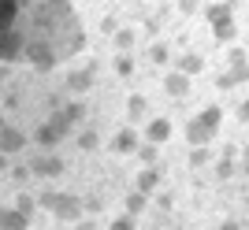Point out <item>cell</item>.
Instances as JSON below:
<instances>
[{
    "mask_svg": "<svg viewBox=\"0 0 249 230\" xmlns=\"http://www.w3.org/2000/svg\"><path fill=\"white\" fill-rule=\"evenodd\" d=\"M219 123H223V108L208 104L205 112H197L186 123V141H190V145H212L216 134H219Z\"/></svg>",
    "mask_w": 249,
    "mask_h": 230,
    "instance_id": "6da1fadb",
    "label": "cell"
},
{
    "mask_svg": "<svg viewBox=\"0 0 249 230\" xmlns=\"http://www.w3.org/2000/svg\"><path fill=\"white\" fill-rule=\"evenodd\" d=\"M37 204H41L45 212H52L56 219H63V223H74V219H82V200L74 197V193H60V189H45L41 197H37Z\"/></svg>",
    "mask_w": 249,
    "mask_h": 230,
    "instance_id": "7a4b0ae2",
    "label": "cell"
},
{
    "mask_svg": "<svg viewBox=\"0 0 249 230\" xmlns=\"http://www.w3.org/2000/svg\"><path fill=\"white\" fill-rule=\"evenodd\" d=\"M67 137H71V123H67V115H63V108H52V115L37 126V145L56 148L60 141H67Z\"/></svg>",
    "mask_w": 249,
    "mask_h": 230,
    "instance_id": "3957f363",
    "label": "cell"
},
{
    "mask_svg": "<svg viewBox=\"0 0 249 230\" xmlns=\"http://www.w3.org/2000/svg\"><path fill=\"white\" fill-rule=\"evenodd\" d=\"M97 82V63L93 60H86V67H71L67 71V89L71 93H89Z\"/></svg>",
    "mask_w": 249,
    "mask_h": 230,
    "instance_id": "277c9868",
    "label": "cell"
},
{
    "mask_svg": "<svg viewBox=\"0 0 249 230\" xmlns=\"http://www.w3.org/2000/svg\"><path fill=\"white\" fill-rule=\"evenodd\" d=\"M138 145H142V134H138L134 126H119V130L112 134V152L115 156H130Z\"/></svg>",
    "mask_w": 249,
    "mask_h": 230,
    "instance_id": "5b68a950",
    "label": "cell"
},
{
    "mask_svg": "<svg viewBox=\"0 0 249 230\" xmlns=\"http://www.w3.org/2000/svg\"><path fill=\"white\" fill-rule=\"evenodd\" d=\"M175 134V126H171V119H164V115H153V119H145V137L142 141H153V145H164L167 137Z\"/></svg>",
    "mask_w": 249,
    "mask_h": 230,
    "instance_id": "8992f818",
    "label": "cell"
},
{
    "mask_svg": "<svg viewBox=\"0 0 249 230\" xmlns=\"http://www.w3.org/2000/svg\"><path fill=\"white\" fill-rule=\"evenodd\" d=\"M190 82H194L190 74H182V71L171 67V71L164 74V93L171 97V100H182V97H190Z\"/></svg>",
    "mask_w": 249,
    "mask_h": 230,
    "instance_id": "52a82bcc",
    "label": "cell"
},
{
    "mask_svg": "<svg viewBox=\"0 0 249 230\" xmlns=\"http://www.w3.org/2000/svg\"><path fill=\"white\" fill-rule=\"evenodd\" d=\"M22 148H26V134L4 123L0 126V152H4V156H19Z\"/></svg>",
    "mask_w": 249,
    "mask_h": 230,
    "instance_id": "ba28073f",
    "label": "cell"
},
{
    "mask_svg": "<svg viewBox=\"0 0 249 230\" xmlns=\"http://www.w3.org/2000/svg\"><path fill=\"white\" fill-rule=\"evenodd\" d=\"M234 8H238V0H216V4H208V8H205V22H208V26L231 22V19H234Z\"/></svg>",
    "mask_w": 249,
    "mask_h": 230,
    "instance_id": "9c48e42d",
    "label": "cell"
},
{
    "mask_svg": "<svg viewBox=\"0 0 249 230\" xmlns=\"http://www.w3.org/2000/svg\"><path fill=\"white\" fill-rule=\"evenodd\" d=\"M30 171L37 178H60L63 175V160L60 156H34L30 160Z\"/></svg>",
    "mask_w": 249,
    "mask_h": 230,
    "instance_id": "30bf717a",
    "label": "cell"
},
{
    "mask_svg": "<svg viewBox=\"0 0 249 230\" xmlns=\"http://www.w3.org/2000/svg\"><path fill=\"white\" fill-rule=\"evenodd\" d=\"M246 82H249V63H238V67H231V71H223L216 78L219 89H238V85H246Z\"/></svg>",
    "mask_w": 249,
    "mask_h": 230,
    "instance_id": "8fae6325",
    "label": "cell"
},
{
    "mask_svg": "<svg viewBox=\"0 0 249 230\" xmlns=\"http://www.w3.org/2000/svg\"><path fill=\"white\" fill-rule=\"evenodd\" d=\"M0 230H30V215H22L15 204L0 208Z\"/></svg>",
    "mask_w": 249,
    "mask_h": 230,
    "instance_id": "7c38bea8",
    "label": "cell"
},
{
    "mask_svg": "<svg viewBox=\"0 0 249 230\" xmlns=\"http://www.w3.org/2000/svg\"><path fill=\"white\" fill-rule=\"evenodd\" d=\"M175 71L190 74V78H197V74L205 71V56H201V52H182V56H175Z\"/></svg>",
    "mask_w": 249,
    "mask_h": 230,
    "instance_id": "4fadbf2b",
    "label": "cell"
},
{
    "mask_svg": "<svg viewBox=\"0 0 249 230\" xmlns=\"http://www.w3.org/2000/svg\"><path fill=\"white\" fill-rule=\"evenodd\" d=\"M138 45V30H130V26H115V33H112V49L115 52H130Z\"/></svg>",
    "mask_w": 249,
    "mask_h": 230,
    "instance_id": "5bb4252c",
    "label": "cell"
},
{
    "mask_svg": "<svg viewBox=\"0 0 249 230\" xmlns=\"http://www.w3.org/2000/svg\"><path fill=\"white\" fill-rule=\"evenodd\" d=\"M156 186H160V171H156V167H142V175L134 178V189L149 197V193H153Z\"/></svg>",
    "mask_w": 249,
    "mask_h": 230,
    "instance_id": "9a60e30c",
    "label": "cell"
},
{
    "mask_svg": "<svg viewBox=\"0 0 249 230\" xmlns=\"http://www.w3.org/2000/svg\"><path fill=\"white\" fill-rule=\"evenodd\" d=\"M126 115H130V123L149 119V100H145L142 93H130V100H126Z\"/></svg>",
    "mask_w": 249,
    "mask_h": 230,
    "instance_id": "2e32d148",
    "label": "cell"
},
{
    "mask_svg": "<svg viewBox=\"0 0 249 230\" xmlns=\"http://www.w3.org/2000/svg\"><path fill=\"white\" fill-rule=\"evenodd\" d=\"M212 160H216V156H212V145H190V156H186V164H190L194 171H201L205 164H212Z\"/></svg>",
    "mask_w": 249,
    "mask_h": 230,
    "instance_id": "e0dca14e",
    "label": "cell"
},
{
    "mask_svg": "<svg viewBox=\"0 0 249 230\" xmlns=\"http://www.w3.org/2000/svg\"><path fill=\"white\" fill-rule=\"evenodd\" d=\"M238 152H234V148H227V152H223V156H216V178H223V182H227L231 175H234V167H238Z\"/></svg>",
    "mask_w": 249,
    "mask_h": 230,
    "instance_id": "ac0fdd59",
    "label": "cell"
},
{
    "mask_svg": "<svg viewBox=\"0 0 249 230\" xmlns=\"http://www.w3.org/2000/svg\"><path fill=\"white\" fill-rule=\"evenodd\" d=\"M212 37H216L219 45H231L234 37H238V22L231 19V22H219V26H212Z\"/></svg>",
    "mask_w": 249,
    "mask_h": 230,
    "instance_id": "d6986e66",
    "label": "cell"
},
{
    "mask_svg": "<svg viewBox=\"0 0 249 230\" xmlns=\"http://www.w3.org/2000/svg\"><path fill=\"white\" fill-rule=\"evenodd\" d=\"M149 63H156V67L171 63V49H167V41H153V45H149Z\"/></svg>",
    "mask_w": 249,
    "mask_h": 230,
    "instance_id": "ffe728a7",
    "label": "cell"
},
{
    "mask_svg": "<svg viewBox=\"0 0 249 230\" xmlns=\"http://www.w3.org/2000/svg\"><path fill=\"white\" fill-rule=\"evenodd\" d=\"M134 56L130 52H115V74H119V78H134Z\"/></svg>",
    "mask_w": 249,
    "mask_h": 230,
    "instance_id": "44dd1931",
    "label": "cell"
},
{
    "mask_svg": "<svg viewBox=\"0 0 249 230\" xmlns=\"http://www.w3.org/2000/svg\"><path fill=\"white\" fill-rule=\"evenodd\" d=\"M74 141H78V148H82V152H97V145H101V134H97L93 126H86V130L74 137Z\"/></svg>",
    "mask_w": 249,
    "mask_h": 230,
    "instance_id": "7402d4cb",
    "label": "cell"
},
{
    "mask_svg": "<svg viewBox=\"0 0 249 230\" xmlns=\"http://www.w3.org/2000/svg\"><path fill=\"white\" fill-rule=\"evenodd\" d=\"M15 208H19L22 215H30V219H34V212H37V197L26 193V189H19V193H15Z\"/></svg>",
    "mask_w": 249,
    "mask_h": 230,
    "instance_id": "603a6c76",
    "label": "cell"
},
{
    "mask_svg": "<svg viewBox=\"0 0 249 230\" xmlns=\"http://www.w3.org/2000/svg\"><path fill=\"white\" fill-rule=\"evenodd\" d=\"M138 160L145 164V167H156V156H160V145H153V141H142V145L134 148Z\"/></svg>",
    "mask_w": 249,
    "mask_h": 230,
    "instance_id": "cb8c5ba5",
    "label": "cell"
},
{
    "mask_svg": "<svg viewBox=\"0 0 249 230\" xmlns=\"http://www.w3.org/2000/svg\"><path fill=\"white\" fill-rule=\"evenodd\" d=\"M63 115H67V123H71V126H78L86 119V104H82V100H71V104H63Z\"/></svg>",
    "mask_w": 249,
    "mask_h": 230,
    "instance_id": "d4e9b609",
    "label": "cell"
},
{
    "mask_svg": "<svg viewBox=\"0 0 249 230\" xmlns=\"http://www.w3.org/2000/svg\"><path fill=\"white\" fill-rule=\"evenodd\" d=\"M145 208H149V197H145V193H138V189H134V193L126 197V212H130V215H142V212H145Z\"/></svg>",
    "mask_w": 249,
    "mask_h": 230,
    "instance_id": "484cf974",
    "label": "cell"
},
{
    "mask_svg": "<svg viewBox=\"0 0 249 230\" xmlns=\"http://www.w3.org/2000/svg\"><path fill=\"white\" fill-rule=\"evenodd\" d=\"M134 227H138V215H130V212H123L108 223V230H134Z\"/></svg>",
    "mask_w": 249,
    "mask_h": 230,
    "instance_id": "4316f807",
    "label": "cell"
},
{
    "mask_svg": "<svg viewBox=\"0 0 249 230\" xmlns=\"http://www.w3.org/2000/svg\"><path fill=\"white\" fill-rule=\"evenodd\" d=\"M26 56L37 63V71H49V67H52V56H49V52H41V49H26Z\"/></svg>",
    "mask_w": 249,
    "mask_h": 230,
    "instance_id": "83f0119b",
    "label": "cell"
},
{
    "mask_svg": "<svg viewBox=\"0 0 249 230\" xmlns=\"http://www.w3.org/2000/svg\"><path fill=\"white\" fill-rule=\"evenodd\" d=\"M8 175L15 178V182H26V178H34V171H30V164H11Z\"/></svg>",
    "mask_w": 249,
    "mask_h": 230,
    "instance_id": "f1b7e54d",
    "label": "cell"
},
{
    "mask_svg": "<svg viewBox=\"0 0 249 230\" xmlns=\"http://www.w3.org/2000/svg\"><path fill=\"white\" fill-rule=\"evenodd\" d=\"M227 63H231V67H238V63H249V60H246V49H231V52H227Z\"/></svg>",
    "mask_w": 249,
    "mask_h": 230,
    "instance_id": "f546056e",
    "label": "cell"
},
{
    "mask_svg": "<svg viewBox=\"0 0 249 230\" xmlns=\"http://www.w3.org/2000/svg\"><path fill=\"white\" fill-rule=\"evenodd\" d=\"M178 11H182V15H194V11H197V0H178Z\"/></svg>",
    "mask_w": 249,
    "mask_h": 230,
    "instance_id": "4dcf8cb0",
    "label": "cell"
},
{
    "mask_svg": "<svg viewBox=\"0 0 249 230\" xmlns=\"http://www.w3.org/2000/svg\"><path fill=\"white\" fill-rule=\"evenodd\" d=\"M156 204H160V208H175V197H171V193H160V200H156Z\"/></svg>",
    "mask_w": 249,
    "mask_h": 230,
    "instance_id": "1f68e13d",
    "label": "cell"
},
{
    "mask_svg": "<svg viewBox=\"0 0 249 230\" xmlns=\"http://www.w3.org/2000/svg\"><path fill=\"white\" fill-rule=\"evenodd\" d=\"M238 167H242V175H249V145L242 148V160H238Z\"/></svg>",
    "mask_w": 249,
    "mask_h": 230,
    "instance_id": "d6a6232c",
    "label": "cell"
},
{
    "mask_svg": "<svg viewBox=\"0 0 249 230\" xmlns=\"http://www.w3.org/2000/svg\"><path fill=\"white\" fill-rule=\"evenodd\" d=\"M238 119H242V123H249V97L238 104Z\"/></svg>",
    "mask_w": 249,
    "mask_h": 230,
    "instance_id": "836d02e7",
    "label": "cell"
},
{
    "mask_svg": "<svg viewBox=\"0 0 249 230\" xmlns=\"http://www.w3.org/2000/svg\"><path fill=\"white\" fill-rule=\"evenodd\" d=\"M216 230H242V223H238V219H223Z\"/></svg>",
    "mask_w": 249,
    "mask_h": 230,
    "instance_id": "e575fe53",
    "label": "cell"
},
{
    "mask_svg": "<svg viewBox=\"0 0 249 230\" xmlns=\"http://www.w3.org/2000/svg\"><path fill=\"white\" fill-rule=\"evenodd\" d=\"M74 230H97L93 219H74Z\"/></svg>",
    "mask_w": 249,
    "mask_h": 230,
    "instance_id": "d590c367",
    "label": "cell"
},
{
    "mask_svg": "<svg viewBox=\"0 0 249 230\" xmlns=\"http://www.w3.org/2000/svg\"><path fill=\"white\" fill-rule=\"evenodd\" d=\"M101 30H104V33H115V19H112V15H108V19L101 22Z\"/></svg>",
    "mask_w": 249,
    "mask_h": 230,
    "instance_id": "8d00e7d4",
    "label": "cell"
},
{
    "mask_svg": "<svg viewBox=\"0 0 249 230\" xmlns=\"http://www.w3.org/2000/svg\"><path fill=\"white\" fill-rule=\"evenodd\" d=\"M8 167H11V156H4V152H0V175H8Z\"/></svg>",
    "mask_w": 249,
    "mask_h": 230,
    "instance_id": "74e56055",
    "label": "cell"
},
{
    "mask_svg": "<svg viewBox=\"0 0 249 230\" xmlns=\"http://www.w3.org/2000/svg\"><path fill=\"white\" fill-rule=\"evenodd\" d=\"M4 123H8V119H4V112H0V126H4Z\"/></svg>",
    "mask_w": 249,
    "mask_h": 230,
    "instance_id": "f35d334b",
    "label": "cell"
},
{
    "mask_svg": "<svg viewBox=\"0 0 249 230\" xmlns=\"http://www.w3.org/2000/svg\"><path fill=\"white\" fill-rule=\"evenodd\" d=\"M0 85H4V74H0Z\"/></svg>",
    "mask_w": 249,
    "mask_h": 230,
    "instance_id": "ab89813d",
    "label": "cell"
}]
</instances>
